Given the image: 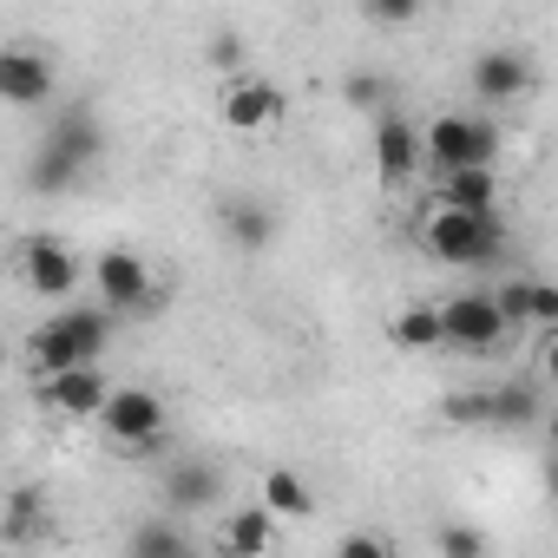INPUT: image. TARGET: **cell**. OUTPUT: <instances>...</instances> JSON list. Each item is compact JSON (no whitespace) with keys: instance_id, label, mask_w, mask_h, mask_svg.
Returning a JSON list of instances; mask_svg holds the SVG:
<instances>
[{"instance_id":"26","label":"cell","mask_w":558,"mask_h":558,"mask_svg":"<svg viewBox=\"0 0 558 558\" xmlns=\"http://www.w3.org/2000/svg\"><path fill=\"white\" fill-rule=\"evenodd\" d=\"M243 53H250V47H243L236 34H217V40H210V66H223L230 80H243Z\"/></svg>"},{"instance_id":"23","label":"cell","mask_w":558,"mask_h":558,"mask_svg":"<svg viewBox=\"0 0 558 558\" xmlns=\"http://www.w3.org/2000/svg\"><path fill=\"white\" fill-rule=\"evenodd\" d=\"M342 99H349L355 112H375V119H381V112L395 106V86H388L381 73H349V80H342Z\"/></svg>"},{"instance_id":"11","label":"cell","mask_w":558,"mask_h":558,"mask_svg":"<svg viewBox=\"0 0 558 558\" xmlns=\"http://www.w3.org/2000/svg\"><path fill=\"white\" fill-rule=\"evenodd\" d=\"M106 395H112L106 368H66V375L40 381V408H47V414H60V421H99Z\"/></svg>"},{"instance_id":"3","label":"cell","mask_w":558,"mask_h":558,"mask_svg":"<svg viewBox=\"0 0 558 558\" xmlns=\"http://www.w3.org/2000/svg\"><path fill=\"white\" fill-rule=\"evenodd\" d=\"M421 250L440 256V263L486 269V263L506 256V223H499V210H493V217H466V210H440V204H434V210L421 217Z\"/></svg>"},{"instance_id":"21","label":"cell","mask_w":558,"mask_h":558,"mask_svg":"<svg viewBox=\"0 0 558 558\" xmlns=\"http://www.w3.org/2000/svg\"><path fill=\"white\" fill-rule=\"evenodd\" d=\"M125 551H132V558H197V551H191V538H184L171 519H145V525H132Z\"/></svg>"},{"instance_id":"7","label":"cell","mask_w":558,"mask_h":558,"mask_svg":"<svg viewBox=\"0 0 558 558\" xmlns=\"http://www.w3.org/2000/svg\"><path fill=\"white\" fill-rule=\"evenodd\" d=\"M21 276H27V290L34 296H47V303H66L73 290H80V276H86V263L60 243V236H27L21 243Z\"/></svg>"},{"instance_id":"22","label":"cell","mask_w":558,"mask_h":558,"mask_svg":"<svg viewBox=\"0 0 558 558\" xmlns=\"http://www.w3.org/2000/svg\"><path fill=\"white\" fill-rule=\"evenodd\" d=\"M165 493H171V506H191V512H204V506L217 499V473H210V466H178Z\"/></svg>"},{"instance_id":"13","label":"cell","mask_w":558,"mask_h":558,"mask_svg":"<svg viewBox=\"0 0 558 558\" xmlns=\"http://www.w3.org/2000/svg\"><path fill=\"white\" fill-rule=\"evenodd\" d=\"M493 310H499L506 336L512 329H551L558 323V290L551 283H532V276H512V283L493 296Z\"/></svg>"},{"instance_id":"29","label":"cell","mask_w":558,"mask_h":558,"mask_svg":"<svg viewBox=\"0 0 558 558\" xmlns=\"http://www.w3.org/2000/svg\"><path fill=\"white\" fill-rule=\"evenodd\" d=\"M0 368H8V342H0Z\"/></svg>"},{"instance_id":"16","label":"cell","mask_w":558,"mask_h":558,"mask_svg":"<svg viewBox=\"0 0 558 558\" xmlns=\"http://www.w3.org/2000/svg\"><path fill=\"white\" fill-rule=\"evenodd\" d=\"M276 525H283V519H310L316 512V493H310V480L303 473H290V466H269L263 473V499H256Z\"/></svg>"},{"instance_id":"2","label":"cell","mask_w":558,"mask_h":558,"mask_svg":"<svg viewBox=\"0 0 558 558\" xmlns=\"http://www.w3.org/2000/svg\"><path fill=\"white\" fill-rule=\"evenodd\" d=\"M106 151V138H99V125L86 119V112H66L53 132H47V145H40V158L27 165V184L40 191V197H60V191H73L86 171H93V158Z\"/></svg>"},{"instance_id":"25","label":"cell","mask_w":558,"mask_h":558,"mask_svg":"<svg viewBox=\"0 0 558 558\" xmlns=\"http://www.w3.org/2000/svg\"><path fill=\"white\" fill-rule=\"evenodd\" d=\"M336 558H395V545L381 532H342L336 538Z\"/></svg>"},{"instance_id":"28","label":"cell","mask_w":558,"mask_h":558,"mask_svg":"<svg viewBox=\"0 0 558 558\" xmlns=\"http://www.w3.org/2000/svg\"><path fill=\"white\" fill-rule=\"evenodd\" d=\"M368 21H381V27H408V21H414V0H375Z\"/></svg>"},{"instance_id":"24","label":"cell","mask_w":558,"mask_h":558,"mask_svg":"<svg viewBox=\"0 0 558 558\" xmlns=\"http://www.w3.org/2000/svg\"><path fill=\"white\" fill-rule=\"evenodd\" d=\"M434 545H440V558H486V532L480 525H440Z\"/></svg>"},{"instance_id":"15","label":"cell","mask_w":558,"mask_h":558,"mask_svg":"<svg viewBox=\"0 0 558 558\" xmlns=\"http://www.w3.org/2000/svg\"><path fill=\"white\" fill-rule=\"evenodd\" d=\"M434 204L440 210H466V217H493L499 210V171H447Z\"/></svg>"},{"instance_id":"18","label":"cell","mask_w":558,"mask_h":558,"mask_svg":"<svg viewBox=\"0 0 558 558\" xmlns=\"http://www.w3.org/2000/svg\"><path fill=\"white\" fill-rule=\"evenodd\" d=\"M388 342L408 349V355L440 349V316H434V303H408V310H395V316H388Z\"/></svg>"},{"instance_id":"19","label":"cell","mask_w":558,"mask_h":558,"mask_svg":"<svg viewBox=\"0 0 558 558\" xmlns=\"http://www.w3.org/2000/svg\"><path fill=\"white\" fill-rule=\"evenodd\" d=\"M538 388L532 381H506V388H486V427H532L538 421Z\"/></svg>"},{"instance_id":"8","label":"cell","mask_w":558,"mask_h":558,"mask_svg":"<svg viewBox=\"0 0 558 558\" xmlns=\"http://www.w3.org/2000/svg\"><path fill=\"white\" fill-rule=\"evenodd\" d=\"M532 86H538V66H532V53H519V47H486V53L473 60V99H480V106H519Z\"/></svg>"},{"instance_id":"5","label":"cell","mask_w":558,"mask_h":558,"mask_svg":"<svg viewBox=\"0 0 558 558\" xmlns=\"http://www.w3.org/2000/svg\"><path fill=\"white\" fill-rule=\"evenodd\" d=\"M93 290L106 316H151L165 310V290L151 283V263L138 250H99L93 256Z\"/></svg>"},{"instance_id":"9","label":"cell","mask_w":558,"mask_h":558,"mask_svg":"<svg viewBox=\"0 0 558 558\" xmlns=\"http://www.w3.org/2000/svg\"><path fill=\"white\" fill-rule=\"evenodd\" d=\"M217 112H223V125H230V132H269L276 119L290 112V99H283V86H276V80L243 73V80H230V86H223Z\"/></svg>"},{"instance_id":"17","label":"cell","mask_w":558,"mask_h":558,"mask_svg":"<svg viewBox=\"0 0 558 558\" xmlns=\"http://www.w3.org/2000/svg\"><path fill=\"white\" fill-rule=\"evenodd\" d=\"M217 223H223V236H230L236 250H250V256L269 250V236H276V217H269V204H256V197H230Z\"/></svg>"},{"instance_id":"12","label":"cell","mask_w":558,"mask_h":558,"mask_svg":"<svg viewBox=\"0 0 558 558\" xmlns=\"http://www.w3.org/2000/svg\"><path fill=\"white\" fill-rule=\"evenodd\" d=\"M414 171H421V132L401 112H381L375 119V178H381V191H401Z\"/></svg>"},{"instance_id":"10","label":"cell","mask_w":558,"mask_h":558,"mask_svg":"<svg viewBox=\"0 0 558 558\" xmlns=\"http://www.w3.org/2000/svg\"><path fill=\"white\" fill-rule=\"evenodd\" d=\"M53 86H60V73L40 47H21V40L0 47V106H47Z\"/></svg>"},{"instance_id":"20","label":"cell","mask_w":558,"mask_h":558,"mask_svg":"<svg viewBox=\"0 0 558 558\" xmlns=\"http://www.w3.org/2000/svg\"><path fill=\"white\" fill-rule=\"evenodd\" d=\"M40 532H47V499L34 486L8 493V506H0V538H8V545H34Z\"/></svg>"},{"instance_id":"27","label":"cell","mask_w":558,"mask_h":558,"mask_svg":"<svg viewBox=\"0 0 558 558\" xmlns=\"http://www.w3.org/2000/svg\"><path fill=\"white\" fill-rule=\"evenodd\" d=\"M447 421H453V427H486V388H480V395H453V401H447Z\"/></svg>"},{"instance_id":"6","label":"cell","mask_w":558,"mask_h":558,"mask_svg":"<svg viewBox=\"0 0 558 558\" xmlns=\"http://www.w3.org/2000/svg\"><path fill=\"white\" fill-rule=\"evenodd\" d=\"M434 316H440V349L493 355V349L506 342V323H499L493 296H480V290H466V296H447V303H434Z\"/></svg>"},{"instance_id":"4","label":"cell","mask_w":558,"mask_h":558,"mask_svg":"<svg viewBox=\"0 0 558 558\" xmlns=\"http://www.w3.org/2000/svg\"><path fill=\"white\" fill-rule=\"evenodd\" d=\"M93 427L106 434V447H112V453H132V460H138V453H158V447H165L171 408H165L151 388H112Z\"/></svg>"},{"instance_id":"1","label":"cell","mask_w":558,"mask_h":558,"mask_svg":"<svg viewBox=\"0 0 558 558\" xmlns=\"http://www.w3.org/2000/svg\"><path fill=\"white\" fill-rule=\"evenodd\" d=\"M499 125L486 112H440L427 132H421V165H434L440 178L447 171H493L499 165Z\"/></svg>"},{"instance_id":"14","label":"cell","mask_w":558,"mask_h":558,"mask_svg":"<svg viewBox=\"0 0 558 558\" xmlns=\"http://www.w3.org/2000/svg\"><path fill=\"white\" fill-rule=\"evenodd\" d=\"M210 551H217V558H276V519H269L263 506H243V512H230V519L217 525Z\"/></svg>"}]
</instances>
